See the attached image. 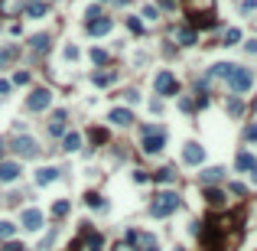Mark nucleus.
Segmentation results:
<instances>
[{
  "mask_svg": "<svg viewBox=\"0 0 257 251\" xmlns=\"http://www.w3.org/2000/svg\"><path fill=\"white\" fill-rule=\"evenodd\" d=\"M241 222L244 212H228V215H209L199 228L202 251H234L241 242Z\"/></svg>",
  "mask_w": 257,
  "mask_h": 251,
  "instance_id": "nucleus-1",
  "label": "nucleus"
},
{
  "mask_svg": "<svg viewBox=\"0 0 257 251\" xmlns=\"http://www.w3.org/2000/svg\"><path fill=\"white\" fill-rule=\"evenodd\" d=\"M176 209H179V193H176V189H163V193H156V196L150 199V215H153V219H166V215H172Z\"/></svg>",
  "mask_w": 257,
  "mask_h": 251,
  "instance_id": "nucleus-2",
  "label": "nucleus"
},
{
  "mask_svg": "<svg viewBox=\"0 0 257 251\" xmlns=\"http://www.w3.org/2000/svg\"><path fill=\"white\" fill-rule=\"evenodd\" d=\"M228 92H234V95H241V92H248L251 85H254V72L251 69H244V65H234L231 72H228Z\"/></svg>",
  "mask_w": 257,
  "mask_h": 251,
  "instance_id": "nucleus-3",
  "label": "nucleus"
},
{
  "mask_svg": "<svg viewBox=\"0 0 257 251\" xmlns=\"http://www.w3.org/2000/svg\"><path fill=\"white\" fill-rule=\"evenodd\" d=\"M166 147V131L163 127H143V153H160Z\"/></svg>",
  "mask_w": 257,
  "mask_h": 251,
  "instance_id": "nucleus-4",
  "label": "nucleus"
},
{
  "mask_svg": "<svg viewBox=\"0 0 257 251\" xmlns=\"http://www.w3.org/2000/svg\"><path fill=\"white\" fill-rule=\"evenodd\" d=\"M153 92L156 95H163V98H170V95H179V82H176V75L172 72H156V79H153Z\"/></svg>",
  "mask_w": 257,
  "mask_h": 251,
  "instance_id": "nucleus-5",
  "label": "nucleus"
},
{
  "mask_svg": "<svg viewBox=\"0 0 257 251\" xmlns=\"http://www.w3.org/2000/svg\"><path fill=\"white\" fill-rule=\"evenodd\" d=\"M13 153L20 160H36L39 157V144L33 141L30 134H16V141H13Z\"/></svg>",
  "mask_w": 257,
  "mask_h": 251,
  "instance_id": "nucleus-6",
  "label": "nucleus"
},
{
  "mask_svg": "<svg viewBox=\"0 0 257 251\" xmlns=\"http://www.w3.org/2000/svg\"><path fill=\"white\" fill-rule=\"evenodd\" d=\"M52 104V92L49 88H33V95L26 98V111H46Z\"/></svg>",
  "mask_w": 257,
  "mask_h": 251,
  "instance_id": "nucleus-7",
  "label": "nucleus"
},
{
  "mask_svg": "<svg viewBox=\"0 0 257 251\" xmlns=\"http://www.w3.org/2000/svg\"><path fill=\"white\" fill-rule=\"evenodd\" d=\"M124 242H127V245H133V248H140V251L156 248V238L150 235V232H137V228H130V232H127Z\"/></svg>",
  "mask_w": 257,
  "mask_h": 251,
  "instance_id": "nucleus-8",
  "label": "nucleus"
},
{
  "mask_svg": "<svg viewBox=\"0 0 257 251\" xmlns=\"http://www.w3.org/2000/svg\"><path fill=\"white\" fill-rule=\"evenodd\" d=\"M82 225H85V228H82V248H85V251H104V238L98 235L88 222H82Z\"/></svg>",
  "mask_w": 257,
  "mask_h": 251,
  "instance_id": "nucleus-9",
  "label": "nucleus"
},
{
  "mask_svg": "<svg viewBox=\"0 0 257 251\" xmlns=\"http://www.w3.org/2000/svg\"><path fill=\"white\" fill-rule=\"evenodd\" d=\"M182 160H186L189 166H199L205 160V147L202 144H195V141H189L186 147H182Z\"/></svg>",
  "mask_w": 257,
  "mask_h": 251,
  "instance_id": "nucleus-10",
  "label": "nucleus"
},
{
  "mask_svg": "<svg viewBox=\"0 0 257 251\" xmlns=\"http://www.w3.org/2000/svg\"><path fill=\"white\" fill-rule=\"evenodd\" d=\"M20 225H23L26 232H39V228H43V212L39 209H26L23 215H20Z\"/></svg>",
  "mask_w": 257,
  "mask_h": 251,
  "instance_id": "nucleus-11",
  "label": "nucleus"
},
{
  "mask_svg": "<svg viewBox=\"0 0 257 251\" xmlns=\"http://www.w3.org/2000/svg\"><path fill=\"white\" fill-rule=\"evenodd\" d=\"M111 26H114V20L111 16H94V20H88V33L91 36H104V33H111Z\"/></svg>",
  "mask_w": 257,
  "mask_h": 251,
  "instance_id": "nucleus-12",
  "label": "nucleus"
},
{
  "mask_svg": "<svg viewBox=\"0 0 257 251\" xmlns=\"http://www.w3.org/2000/svg\"><path fill=\"white\" fill-rule=\"evenodd\" d=\"M20 173H23V170H20L16 160H0V183H13Z\"/></svg>",
  "mask_w": 257,
  "mask_h": 251,
  "instance_id": "nucleus-13",
  "label": "nucleus"
},
{
  "mask_svg": "<svg viewBox=\"0 0 257 251\" xmlns=\"http://www.w3.org/2000/svg\"><path fill=\"white\" fill-rule=\"evenodd\" d=\"M172 40L179 43V46H195V43H199V36H195L192 26H176V30H172Z\"/></svg>",
  "mask_w": 257,
  "mask_h": 251,
  "instance_id": "nucleus-14",
  "label": "nucleus"
},
{
  "mask_svg": "<svg viewBox=\"0 0 257 251\" xmlns=\"http://www.w3.org/2000/svg\"><path fill=\"white\" fill-rule=\"evenodd\" d=\"M23 13L30 16V20H43V16L49 13V3H43V0H30V3H23Z\"/></svg>",
  "mask_w": 257,
  "mask_h": 251,
  "instance_id": "nucleus-15",
  "label": "nucleus"
},
{
  "mask_svg": "<svg viewBox=\"0 0 257 251\" xmlns=\"http://www.w3.org/2000/svg\"><path fill=\"white\" fill-rule=\"evenodd\" d=\"M221 176H225V170H221V166H205V170L199 173L202 186H215V183H221Z\"/></svg>",
  "mask_w": 257,
  "mask_h": 251,
  "instance_id": "nucleus-16",
  "label": "nucleus"
},
{
  "mask_svg": "<svg viewBox=\"0 0 257 251\" xmlns=\"http://www.w3.org/2000/svg\"><path fill=\"white\" fill-rule=\"evenodd\" d=\"M189 16H192V30H215L218 26V20L212 13H189Z\"/></svg>",
  "mask_w": 257,
  "mask_h": 251,
  "instance_id": "nucleus-17",
  "label": "nucleus"
},
{
  "mask_svg": "<svg viewBox=\"0 0 257 251\" xmlns=\"http://www.w3.org/2000/svg\"><path fill=\"white\" fill-rule=\"evenodd\" d=\"M202 196H205V202H209L212 209H218V205H225V193H221L218 186H202Z\"/></svg>",
  "mask_w": 257,
  "mask_h": 251,
  "instance_id": "nucleus-18",
  "label": "nucleus"
},
{
  "mask_svg": "<svg viewBox=\"0 0 257 251\" xmlns=\"http://www.w3.org/2000/svg\"><path fill=\"white\" fill-rule=\"evenodd\" d=\"M59 180V170L55 166H43V170H36V183L39 186H49V183Z\"/></svg>",
  "mask_w": 257,
  "mask_h": 251,
  "instance_id": "nucleus-19",
  "label": "nucleus"
},
{
  "mask_svg": "<svg viewBox=\"0 0 257 251\" xmlns=\"http://www.w3.org/2000/svg\"><path fill=\"white\" fill-rule=\"evenodd\" d=\"M182 3H186V10L189 13H212V7H215V0H182Z\"/></svg>",
  "mask_w": 257,
  "mask_h": 251,
  "instance_id": "nucleus-20",
  "label": "nucleus"
},
{
  "mask_svg": "<svg viewBox=\"0 0 257 251\" xmlns=\"http://www.w3.org/2000/svg\"><path fill=\"white\" fill-rule=\"evenodd\" d=\"M108 118L114 121L117 127H127V124H130V121H133V114H130V111H127V108H114V111H111V114H108Z\"/></svg>",
  "mask_w": 257,
  "mask_h": 251,
  "instance_id": "nucleus-21",
  "label": "nucleus"
},
{
  "mask_svg": "<svg viewBox=\"0 0 257 251\" xmlns=\"http://www.w3.org/2000/svg\"><path fill=\"white\" fill-rule=\"evenodd\" d=\"M78 147H82V134H75V131L62 134V150H65V153H75Z\"/></svg>",
  "mask_w": 257,
  "mask_h": 251,
  "instance_id": "nucleus-22",
  "label": "nucleus"
},
{
  "mask_svg": "<svg viewBox=\"0 0 257 251\" xmlns=\"http://www.w3.org/2000/svg\"><path fill=\"white\" fill-rule=\"evenodd\" d=\"M23 3L26 0H0V13L3 16H16L20 10H23Z\"/></svg>",
  "mask_w": 257,
  "mask_h": 251,
  "instance_id": "nucleus-23",
  "label": "nucleus"
},
{
  "mask_svg": "<svg viewBox=\"0 0 257 251\" xmlns=\"http://www.w3.org/2000/svg\"><path fill=\"white\" fill-rule=\"evenodd\" d=\"M49 43H52V40H49L46 33H36V36L30 40V49H33V52H49Z\"/></svg>",
  "mask_w": 257,
  "mask_h": 251,
  "instance_id": "nucleus-24",
  "label": "nucleus"
},
{
  "mask_svg": "<svg viewBox=\"0 0 257 251\" xmlns=\"http://www.w3.org/2000/svg\"><path fill=\"white\" fill-rule=\"evenodd\" d=\"M65 121H69V114L65 111H55L52 124H49V134H65Z\"/></svg>",
  "mask_w": 257,
  "mask_h": 251,
  "instance_id": "nucleus-25",
  "label": "nucleus"
},
{
  "mask_svg": "<svg viewBox=\"0 0 257 251\" xmlns=\"http://www.w3.org/2000/svg\"><path fill=\"white\" fill-rule=\"evenodd\" d=\"M114 79H117V72H114V69H108V72H94V75H91L94 85H111Z\"/></svg>",
  "mask_w": 257,
  "mask_h": 251,
  "instance_id": "nucleus-26",
  "label": "nucleus"
},
{
  "mask_svg": "<svg viewBox=\"0 0 257 251\" xmlns=\"http://www.w3.org/2000/svg\"><path fill=\"white\" fill-rule=\"evenodd\" d=\"M69 209H72L69 199H59V202H52V219H65V215H69Z\"/></svg>",
  "mask_w": 257,
  "mask_h": 251,
  "instance_id": "nucleus-27",
  "label": "nucleus"
},
{
  "mask_svg": "<svg viewBox=\"0 0 257 251\" xmlns=\"http://www.w3.org/2000/svg\"><path fill=\"white\" fill-rule=\"evenodd\" d=\"M153 180L166 186V183H172V180H176V170H172V166H163V170H156V173H153Z\"/></svg>",
  "mask_w": 257,
  "mask_h": 251,
  "instance_id": "nucleus-28",
  "label": "nucleus"
},
{
  "mask_svg": "<svg viewBox=\"0 0 257 251\" xmlns=\"http://www.w3.org/2000/svg\"><path fill=\"white\" fill-rule=\"evenodd\" d=\"M257 160H254V153H248V150H244V153H238V170L241 173H251V166H254Z\"/></svg>",
  "mask_w": 257,
  "mask_h": 251,
  "instance_id": "nucleus-29",
  "label": "nucleus"
},
{
  "mask_svg": "<svg viewBox=\"0 0 257 251\" xmlns=\"http://www.w3.org/2000/svg\"><path fill=\"white\" fill-rule=\"evenodd\" d=\"M13 235H16V225H13V222H7V219H3V222H0V242H10Z\"/></svg>",
  "mask_w": 257,
  "mask_h": 251,
  "instance_id": "nucleus-30",
  "label": "nucleus"
},
{
  "mask_svg": "<svg viewBox=\"0 0 257 251\" xmlns=\"http://www.w3.org/2000/svg\"><path fill=\"white\" fill-rule=\"evenodd\" d=\"M88 137H91L94 147H98V144H108V131H104V127H91V131H88Z\"/></svg>",
  "mask_w": 257,
  "mask_h": 251,
  "instance_id": "nucleus-31",
  "label": "nucleus"
},
{
  "mask_svg": "<svg viewBox=\"0 0 257 251\" xmlns=\"http://www.w3.org/2000/svg\"><path fill=\"white\" fill-rule=\"evenodd\" d=\"M228 114H231V118H241V114H244V104L238 101V98H228Z\"/></svg>",
  "mask_w": 257,
  "mask_h": 251,
  "instance_id": "nucleus-32",
  "label": "nucleus"
},
{
  "mask_svg": "<svg viewBox=\"0 0 257 251\" xmlns=\"http://www.w3.org/2000/svg\"><path fill=\"white\" fill-rule=\"evenodd\" d=\"M127 30H130L133 36H143V20H137V16H127Z\"/></svg>",
  "mask_w": 257,
  "mask_h": 251,
  "instance_id": "nucleus-33",
  "label": "nucleus"
},
{
  "mask_svg": "<svg viewBox=\"0 0 257 251\" xmlns=\"http://www.w3.org/2000/svg\"><path fill=\"white\" fill-rule=\"evenodd\" d=\"M234 43H241V30H228L221 36V46H234Z\"/></svg>",
  "mask_w": 257,
  "mask_h": 251,
  "instance_id": "nucleus-34",
  "label": "nucleus"
},
{
  "mask_svg": "<svg viewBox=\"0 0 257 251\" xmlns=\"http://www.w3.org/2000/svg\"><path fill=\"white\" fill-rule=\"evenodd\" d=\"M91 62H94V65H108V52L94 46V49H91Z\"/></svg>",
  "mask_w": 257,
  "mask_h": 251,
  "instance_id": "nucleus-35",
  "label": "nucleus"
},
{
  "mask_svg": "<svg viewBox=\"0 0 257 251\" xmlns=\"http://www.w3.org/2000/svg\"><path fill=\"white\" fill-rule=\"evenodd\" d=\"M85 202H88V209H104V199L98 196V193H88V196H85Z\"/></svg>",
  "mask_w": 257,
  "mask_h": 251,
  "instance_id": "nucleus-36",
  "label": "nucleus"
},
{
  "mask_svg": "<svg viewBox=\"0 0 257 251\" xmlns=\"http://www.w3.org/2000/svg\"><path fill=\"white\" fill-rule=\"evenodd\" d=\"M254 10H257V0H241V13L244 16H251Z\"/></svg>",
  "mask_w": 257,
  "mask_h": 251,
  "instance_id": "nucleus-37",
  "label": "nucleus"
},
{
  "mask_svg": "<svg viewBox=\"0 0 257 251\" xmlns=\"http://www.w3.org/2000/svg\"><path fill=\"white\" fill-rule=\"evenodd\" d=\"M228 193H234V196H248V186H241V183H231V186H228Z\"/></svg>",
  "mask_w": 257,
  "mask_h": 251,
  "instance_id": "nucleus-38",
  "label": "nucleus"
},
{
  "mask_svg": "<svg viewBox=\"0 0 257 251\" xmlns=\"http://www.w3.org/2000/svg\"><path fill=\"white\" fill-rule=\"evenodd\" d=\"M244 137L254 144V141H257V124H248V127H244Z\"/></svg>",
  "mask_w": 257,
  "mask_h": 251,
  "instance_id": "nucleus-39",
  "label": "nucleus"
},
{
  "mask_svg": "<svg viewBox=\"0 0 257 251\" xmlns=\"http://www.w3.org/2000/svg\"><path fill=\"white\" fill-rule=\"evenodd\" d=\"M179 108L186 111V114H192V111H195V101H192V98H182V101H179Z\"/></svg>",
  "mask_w": 257,
  "mask_h": 251,
  "instance_id": "nucleus-40",
  "label": "nucleus"
},
{
  "mask_svg": "<svg viewBox=\"0 0 257 251\" xmlns=\"http://www.w3.org/2000/svg\"><path fill=\"white\" fill-rule=\"evenodd\" d=\"M3 251H26V248H23L20 242H13V238H10V242H3Z\"/></svg>",
  "mask_w": 257,
  "mask_h": 251,
  "instance_id": "nucleus-41",
  "label": "nucleus"
},
{
  "mask_svg": "<svg viewBox=\"0 0 257 251\" xmlns=\"http://www.w3.org/2000/svg\"><path fill=\"white\" fill-rule=\"evenodd\" d=\"M30 82V72H16L13 75V85H26Z\"/></svg>",
  "mask_w": 257,
  "mask_h": 251,
  "instance_id": "nucleus-42",
  "label": "nucleus"
},
{
  "mask_svg": "<svg viewBox=\"0 0 257 251\" xmlns=\"http://www.w3.org/2000/svg\"><path fill=\"white\" fill-rule=\"evenodd\" d=\"M85 16H88V20H94V16H101V7H98V3H91V7L85 10Z\"/></svg>",
  "mask_w": 257,
  "mask_h": 251,
  "instance_id": "nucleus-43",
  "label": "nucleus"
},
{
  "mask_svg": "<svg viewBox=\"0 0 257 251\" xmlns=\"http://www.w3.org/2000/svg\"><path fill=\"white\" fill-rule=\"evenodd\" d=\"M143 16H147V20H156V16H160V10H156V7H150V3H147V7H143Z\"/></svg>",
  "mask_w": 257,
  "mask_h": 251,
  "instance_id": "nucleus-44",
  "label": "nucleus"
},
{
  "mask_svg": "<svg viewBox=\"0 0 257 251\" xmlns=\"http://www.w3.org/2000/svg\"><path fill=\"white\" fill-rule=\"evenodd\" d=\"M176 7V0H156V10H172Z\"/></svg>",
  "mask_w": 257,
  "mask_h": 251,
  "instance_id": "nucleus-45",
  "label": "nucleus"
},
{
  "mask_svg": "<svg viewBox=\"0 0 257 251\" xmlns=\"http://www.w3.org/2000/svg\"><path fill=\"white\" fill-rule=\"evenodd\" d=\"M13 55H16V49H7V52H3V49H0V65H3V62H10V59H13Z\"/></svg>",
  "mask_w": 257,
  "mask_h": 251,
  "instance_id": "nucleus-46",
  "label": "nucleus"
},
{
  "mask_svg": "<svg viewBox=\"0 0 257 251\" xmlns=\"http://www.w3.org/2000/svg\"><path fill=\"white\" fill-rule=\"evenodd\" d=\"M65 59H72V62H75V59H78V49H75V46H65Z\"/></svg>",
  "mask_w": 257,
  "mask_h": 251,
  "instance_id": "nucleus-47",
  "label": "nucleus"
},
{
  "mask_svg": "<svg viewBox=\"0 0 257 251\" xmlns=\"http://www.w3.org/2000/svg\"><path fill=\"white\" fill-rule=\"evenodd\" d=\"M114 251H137V248H133V245H127V242H117Z\"/></svg>",
  "mask_w": 257,
  "mask_h": 251,
  "instance_id": "nucleus-48",
  "label": "nucleus"
},
{
  "mask_svg": "<svg viewBox=\"0 0 257 251\" xmlns=\"http://www.w3.org/2000/svg\"><path fill=\"white\" fill-rule=\"evenodd\" d=\"M244 49H248L251 55H257V40H251V43H248V46H244Z\"/></svg>",
  "mask_w": 257,
  "mask_h": 251,
  "instance_id": "nucleus-49",
  "label": "nucleus"
},
{
  "mask_svg": "<svg viewBox=\"0 0 257 251\" xmlns=\"http://www.w3.org/2000/svg\"><path fill=\"white\" fill-rule=\"evenodd\" d=\"M10 92V82H3V79H0V95H7Z\"/></svg>",
  "mask_w": 257,
  "mask_h": 251,
  "instance_id": "nucleus-50",
  "label": "nucleus"
},
{
  "mask_svg": "<svg viewBox=\"0 0 257 251\" xmlns=\"http://www.w3.org/2000/svg\"><path fill=\"white\" fill-rule=\"evenodd\" d=\"M69 251H82V238H78V242H72V245H69Z\"/></svg>",
  "mask_w": 257,
  "mask_h": 251,
  "instance_id": "nucleus-51",
  "label": "nucleus"
},
{
  "mask_svg": "<svg viewBox=\"0 0 257 251\" xmlns=\"http://www.w3.org/2000/svg\"><path fill=\"white\" fill-rule=\"evenodd\" d=\"M3 153H7V141L0 137V160H3Z\"/></svg>",
  "mask_w": 257,
  "mask_h": 251,
  "instance_id": "nucleus-52",
  "label": "nucleus"
},
{
  "mask_svg": "<svg viewBox=\"0 0 257 251\" xmlns=\"http://www.w3.org/2000/svg\"><path fill=\"white\" fill-rule=\"evenodd\" d=\"M251 176H254V183H257V163H254V166H251Z\"/></svg>",
  "mask_w": 257,
  "mask_h": 251,
  "instance_id": "nucleus-53",
  "label": "nucleus"
},
{
  "mask_svg": "<svg viewBox=\"0 0 257 251\" xmlns=\"http://www.w3.org/2000/svg\"><path fill=\"white\" fill-rule=\"evenodd\" d=\"M254 111H257V98H254Z\"/></svg>",
  "mask_w": 257,
  "mask_h": 251,
  "instance_id": "nucleus-54",
  "label": "nucleus"
},
{
  "mask_svg": "<svg viewBox=\"0 0 257 251\" xmlns=\"http://www.w3.org/2000/svg\"><path fill=\"white\" fill-rule=\"evenodd\" d=\"M43 3H52V0H43Z\"/></svg>",
  "mask_w": 257,
  "mask_h": 251,
  "instance_id": "nucleus-55",
  "label": "nucleus"
},
{
  "mask_svg": "<svg viewBox=\"0 0 257 251\" xmlns=\"http://www.w3.org/2000/svg\"><path fill=\"white\" fill-rule=\"evenodd\" d=\"M176 251H186V248H176Z\"/></svg>",
  "mask_w": 257,
  "mask_h": 251,
  "instance_id": "nucleus-56",
  "label": "nucleus"
},
{
  "mask_svg": "<svg viewBox=\"0 0 257 251\" xmlns=\"http://www.w3.org/2000/svg\"><path fill=\"white\" fill-rule=\"evenodd\" d=\"M150 251H156V248H150Z\"/></svg>",
  "mask_w": 257,
  "mask_h": 251,
  "instance_id": "nucleus-57",
  "label": "nucleus"
},
{
  "mask_svg": "<svg viewBox=\"0 0 257 251\" xmlns=\"http://www.w3.org/2000/svg\"><path fill=\"white\" fill-rule=\"evenodd\" d=\"M101 3H104V0H101Z\"/></svg>",
  "mask_w": 257,
  "mask_h": 251,
  "instance_id": "nucleus-58",
  "label": "nucleus"
}]
</instances>
